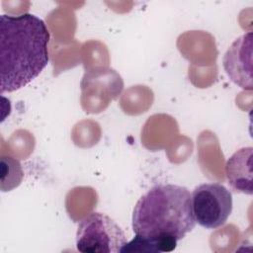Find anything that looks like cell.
<instances>
[{
  "label": "cell",
  "mask_w": 253,
  "mask_h": 253,
  "mask_svg": "<svg viewBox=\"0 0 253 253\" xmlns=\"http://www.w3.org/2000/svg\"><path fill=\"white\" fill-rule=\"evenodd\" d=\"M49 32L30 13L0 16V92H13L36 79L48 63Z\"/></svg>",
  "instance_id": "6da1fadb"
},
{
  "label": "cell",
  "mask_w": 253,
  "mask_h": 253,
  "mask_svg": "<svg viewBox=\"0 0 253 253\" xmlns=\"http://www.w3.org/2000/svg\"><path fill=\"white\" fill-rule=\"evenodd\" d=\"M131 221L136 235L156 241L162 252L173 251L196 225L189 190L174 184L153 186L137 201Z\"/></svg>",
  "instance_id": "7a4b0ae2"
},
{
  "label": "cell",
  "mask_w": 253,
  "mask_h": 253,
  "mask_svg": "<svg viewBox=\"0 0 253 253\" xmlns=\"http://www.w3.org/2000/svg\"><path fill=\"white\" fill-rule=\"evenodd\" d=\"M126 236L110 216L93 211L78 224L76 248L82 253H118L126 243Z\"/></svg>",
  "instance_id": "3957f363"
},
{
  "label": "cell",
  "mask_w": 253,
  "mask_h": 253,
  "mask_svg": "<svg viewBox=\"0 0 253 253\" xmlns=\"http://www.w3.org/2000/svg\"><path fill=\"white\" fill-rule=\"evenodd\" d=\"M196 222L207 229L222 226L232 211L231 192L219 183H204L191 194Z\"/></svg>",
  "instance_id": "277c9868"
},
{
  "label": "cell",
  "mask_w": 253,
  "mask_h": 253,
  "mask_svg": "<svg viewBox=\"0 0 253 253\" xmlns=\"http://www.w3.org/2000/svg\"><path fill=\"white\" fill-rule=\"evenodd\" d=\"M223 68L230 80L244 90H252V33L237 38L223 56Z\"/></svg>",
  "instance_id": "5b68a950"
},
{
  "label": "cell",
  "mask_w": 253,
  "mask_h": 253,
  "mask_svg": "<svg viewBox=\"0 0 253 253\" xmlns=\"http://www.w3.org/2000/svg\"><path fill=\"white\" fill-rule=\"evenodd\" d=\"M225 174L234 191L252 195V147H243L226 161Z\"/></svg>",
  "instance_id": "8992f818"
},
{
  "label": "cell",
  "mask_w": 253,
  "mask_h": 253,
  "mask_svg": "<svg viewBox=\"0 0 253 253\" xmlns=\"http://www.w3.org/2000/svg\"><path fill=\"white\" fill-rule=\"evenodd\" d=\"M1 168V187H3L6 182H8L7 191L18 187L24 176L20 162L12 157H2Z\"/></svg>",
  "instance_id": "52a82bcc"
}]
</instances>
